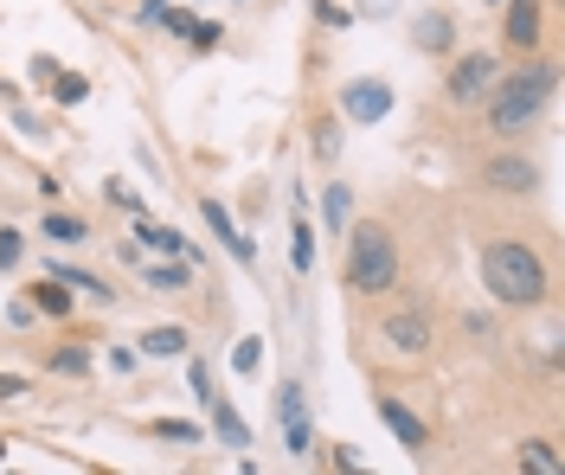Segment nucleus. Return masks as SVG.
<instances>
[{"mask_svg":"<svg viewBox=\"0 0 565 475\" xmlns=\"http://www.w3.org/2000/svg\"><path fill=\"white\" fill-rule=\"evenodd\" d=\"M482 290L501 309H540L546 302V263L521 238H489L482 245Z\"/></svg>","mask_w":565,"mask_h":475,"instance_id":"1","label":"nucleus"},{"mask_svg":"<svg viewBox=\"0 0 565 475\" xmlns=\"http://www.w3.org/2000/svg\"><path fill=\"white\" fill-rule=\"evenodd\" d=\"M553 84H559V72L553 65H533V72H514V77H501L489 97V129L508 142V136H527L533 129V116L546 110V97H553Z\"/></svg>","mask_w":565,"mask_h":475,"instance_id":"2","label":"nucleus"},{"mask_svg":"<svg viewBox=\"0 0 565 475\" xmlns=\"http://www.w3.org/2000/svg\"><path fill=\"white\" fill-rule=\"evenodd\" d=\"M348 283L360 295L398 290V245H392L386 225H353V238H348Z\"/></svg>","mask_w":565,"mask_h":475,"instance_id":"3","label":"nucleus"},{"mask_svg":"<svg viewBox=\"0 0 565 475\" xmlns=\"http://www.w3.org/2000/svg\"><path fill=\"white\" fill-rule=\"evenodd\" d=\"M489 90H494V58H489V52H469V58H457V65H450V77H444V97H450L457 110L482 104Z\"/></svg>","mask_w":565,"mask_h":475,"instance_id":"4","label":"nucleus"},{"mask_svg":"<svg viewBox=\"0 0 565 475\" xmlns=\"http://www.w3.org/2000/svg\"><path fill=\"white\" fill-rule=\"evenodd\" d=\"M341 116H348V122H366V129L386 122L392 116V84L386 77H353L348 90H341Z\"/></svg>","mask_w":565,"mask_h":475,"instance_id":"5","label":"nucleus"},{"mask_svg":"<svg viewBox=\"0 0 565 475\" xmlns=\"http://www.w3.org/2000/svg\"><path fill=\"white\" fill-rule=\"evenodd\" d=\"M482 186L501 193V199H527V193H540V168H533L527 154H494L489 168H482Z\"/></svg>","mask_w":565,"mask_h":475,"instance_id":"6","label":"nucleus"},{"mask_svg":"<svg viewBox=\"0 0 565 475\" xmlns=\"http://www.w3.org/2000/svg\"><path fill=\"white\" fill-rule=\"evenodd\" d=\"M386 347H392V354H430V315L398 309V315L386 322Z\"/></svg>","mask_w":565,"mask_h":475,"instance_id":"7","label":"nucleus"},{"mask_svg":"<svg viewBox=\"0 0 565 475\" xmlns=\"http://www.w3.org/2000/svg\"><path fill=\"white\" fill-rule=\"evenodd\" d=\"M380 418H386V431H392L398 443H405L412 456H418V450H430V424H424V418L412 411V404H398V399H380Z\"/></svg>","mask_w":565,"mask_h":475,"instance_id":"8","label":"nucleus"},{"mask_svg":"<svg viewBox=\"0 0 565 475\" xmlns=\"http://www.w3.org/2000/svg\"><path fill=\"white\" fill-rule=\"evenodd\" d=\"M450 45H457V13H450V7H424L418 13V52L444 58Z\"/></svg>","mask_w":565,"mask_h":475,"instance_id":"9","label":"nucleus"},{"mask_svg":"<svg viewBox=\"0 0 565 475\" xmlns=\"http://www.w3.org/2000/svg\"><path fill=\"white\" fill-rule=\"evenodd\" d=\"M501 39L514 45V52H533L540 45V0H508V26Z\"/></svg>","mask_w":565,"mask_h":475,"instance_id":"10","label":"nucleus"},{"mask_svg":"<svg viewBox=\"0 0 565 475\" xmlns=\"http://www.w3.org/2000/svg\"><path fill=\"white\" fill-rule=\"evenodd\" d=\"M26 295H33V315H52V322H65L71 309H77V295H65V283H58L52 270H45V277H39Z\"/></svg>","mask_w":565,"mask_h":475,"instance_id":"11","label":"nucleus"},{"mask_svg":"<svg viewBox=\"0 0 565 475\" xmlns=\"http://www.w3.org/2000/svg\"><path fill=\"white\" fill-rule=\"evenodd\" d=\"M136 245H154L161 257H186V263H200V245H186L174 225H136Z\"/></svg>","mask_w":565,"mask_h":475,"instance_id":"12","label":"nucleus"},{"mask_svg":"<svg viewBox=\"0 0 565 475\" xmlns=\"http://www.w3.org/2000/svg\"><path fill=\"white\" fill-rule=\"evenodd\" d=\"M206 411H212V424H218V438H225V450H245V443H250V431H245V418L232 411V399H218V392H212V399H206Z\"/></svg>","mask_w":565,"mask_h":475,"instance_id":"13","label":"nucleus"},{"mask_svg":"<svg viewBox=\"0 0 565 475\" xmlns=\"http://www.w3.org/2000/svg\"><path fill=\"white\" fill-rule=\"evenodd\" d=\"M141 354L148 360H180L186 354V328H148L141 334Z\"/></svg>","mask_w":565,"mask_h":475,"instance_id":"14","label":"nucleus"},{"mask_svg":"<svg viewBox=\"0 0 565 475\" xmlns=\"http://www.w3.org/2000/svg\"><path fill=\"white\" fill-rule=\"evenodd\" d=\"M309 148H316L321 168H334V161H341V122H334V116H321L316 136H309Z\"/></svg>","mask_w":565,"mask_h":475,"instance_id":"15","label":"nucleus"},{"mask_svg":"<svg viewBox=\"0 0 565 475\" xmlns=\"http://www.w3.org/2000/svg\"><path fill=\"white\" fill-rule=\"evenodd\" d=\"M321 213H328V231H348V219H353V186H328V193H321Z\"/></svg>","mask_w":565,"mask_h":475,"instance_id":"16","label":"nucleus"},{"mask_svg":"<svg viewBox=\"0 0 565 475\" xmlns=\"http://www.w3.org/2000/svg\"><path fill=\"white\" fill-rule=\"evenodd\" d=\"M84 231H90V225L77 219V213H58V206L45 213V238H58V245H84Z\"/></svg>","mask_w":565,"mask_h":475,"instance_id":"17","label":"nucleus"},{"mask_svg":"<svg viewBox=\"0 0 565 475\" xmlns=\"http://www.w3.org/2000/svg\"><path fill=\"white\" fill-rule=\"evenodd\" d=\"M52 277H58L65 290H84V295H97V302H109V283H97V277L77 270V263H52Z\"/></svg>","mask_w":565,"mask_h":475,"instance_id":"18","label":"nucleus"},{"mask_svg":"<svg viewBox=\"0 0 565 475\" xmlns=\"http://www.w3.org/2000/svg\"><path fill=\"white\" fill-rule=\"evenodd\" d=\"M521 463H527L533 475H559V450L546 438H533V443H521Z\"/></svg>","mask_w":565,"mask_h":475,"instance_id":"19","label":"nucleus"},{"mask_svg":"<svg viewBox=\"0 0 565 475\" xmlns=\"http://www.w3.org/2000/svg\"><path fill=\"white\" fill-rule=\"evenodd\" d=\"M52 97L71 110V104H84V97H90V84H84L77 72H52Z\"/></svg>","mask_w":565,"mask_h":475,"instance_id":"20","label":"nucleus"},{"mask_svg":"<svg viewBox=\"0 0 565 475\" xmlns=\"http://www.w3.org/2000/svg\"><path fill=\"white\" fill-rule=\"evenodd\" d=\"M45 366L77 379V373H90V354H84V347H52V354H45Z\"/></svg>","mask_w":565,"mask_h":475,"instance_id":"21","label":"nucleus"},{"mask_svg":"<svg viewBox=\"0 0 565 475\" xmlns=\"http://www.w3.org/2000/svg\"><path fill=\"white\" fill-rule=\"evenodd\" d=\"M277 418L282 424H302V418H309V404H302V386H296V379L277 392Z\"/></svg>","mask_w":565,"mask_h":475,"instance_id":"22","label":"nucleus"},{"mask_svg":"<svg viewBox=\"0 0 565 475\" xmlns=\"http://www.w3.org/2000/svg\"><path fill=\"white\" fill-rule=\"evenodd\" d=\"M200 213H206V225H212V238H218V245H232V231H238V225H232V213H225V206H218V199H200Z\"/></svg>","mask_w":565,"mask_h":475,"instance_id":"23","label":"nucleus"},{"mask_svg":"<svg viewBox=\"0 0 565 475\" xmlns=\"http://www.w3.org/2000/svg\"><path fill=\"white\" fill-rule=\"evenodd\" d=\"M148 290H186V263H148Z\"/></svg>","mask_w":565,"mask_h":475,"instance_id":"24","label":"nucleus"},{"mask_svg":"<svg viewBox=\"0 0 565 475\" xmlns=\"http://www.w3.org/2000/svg\"><path fill=\"white\" fill-rule=\"evenodd\" d=\"M289 263H296V270L316 263V231H309V219H296V251H289Z\"/></svg>","mask_w":565,"mask_h":475,"instance_id":"25","label":"nucleus"},{"mask_svg":"<svg viewBox=\"0 0 565 475\" xmlns=\"http://www.w3.org/2000/svg\"><path fill=\"white\" fill-rule=\"evenodd\" d=\"M154 438H168V443H200V424H186V418H161V424H154Z\"/></svg>","mask_w":565,"mask_h":475,"instance_id":"26","label":"nucleus"},{"mask_svg":"<svg viewBox=\"0 0 565 475\" xmlns=\"http://www.w3.org/2000/svg\"><path fill=\"white\" fill-rule=\"evenodd\" d=\"M257 360H264V341H257V334H245V341H238V354H232V366H238V373H257Z\"/></svg>","mask_w":565,"mask_h":475,"instance_id":"27","label":"nucleus"},{"mask_svg":"<svg viewBox=\"0 0 565 475\" xmlns=\"http://www.w3.org/2000/svg\"><path fill=\"white\" fill-rule=\"evenodd\" d=\"M186 379H193V399L206 404V399H212V366H206V360H193V366H186Z\"/></svg>","mask_w":565,"mask_h":475,"instance_id":"28","label":"nucleus"},{"mask_svg":"<svg viewBox=\"0 0 565 475\" xmlns=\"http://www.w3.org/2000/svg\"><path fill=\"white\" fill-rule=\"evenodd\" d=\"M26 257V245H20V231H0V270H13Z\"/></svg>","mask_w":565,"mask_h":475,"instance_id":"29","label":"nucleus"},{"mask_svg":"<svg viewBox=\"0 0 565 475\" xmlns=\"http://www.w3.org/2000/svg\"><path fill=\"white\" fill-rule=\"evenodd\" d=\"M104 193H109V199H116V206H122V213H141V193H136V186H122V181H109V186H104Z\"/></svg>","mask_w":565,"mask_h":475,"instance_id":"30","label":"nucleus"},{"mask_svg":"<svg viewBox=\"0 0 565 475\" xmlns=\"http://www.w3.org/2000/svg\"><path fill=\"white\" fill-rule=\"evenodd\" d=\"M225 251L238 257V263H257V245H250L245 231H232V245H225Z\"/></svg>","mask_w":565,"mask_h":475,"instance_id":"31","label":"nucleus"},{"mask_svg":"<svg viewBox=\"0 0 565 475\" xmlns=\"http://www.w3.org/2000/svg\"><path fill=\"white\" fill-rule=\"evenodd\" d=\"M282 431H289V450H296V456H309V418H302V424H282Z\"/></svg>","mask_w":565,"mask_h":475,"instance_id":"32","label":"nucleus"},{"mask_svg":"<svg viewBox=\"0 0 565 475\" xmlns=\"http://www.w3.org/2000/svg\"><path fill=\"white\" fill-rule=\"evenodd\" d=\"M0 399H26V379H13V373H0Z\"/></svg>","mask_w":565,"mask_h":475,"instance_id":"33","label":"nucleus"},{"mask_svg":"<svg viewBox=\"0 0 565 475\" xmlns=\"http://www.w3.org/2000/svg\"><path fill=\"white\" fill-rule=\"evenodd\" d=\"M193 45L206 52V45H218V26H206V20H193Z\"/></svg>","mask_w":565,"mask_h":475,"instance_id":"34","label":"nucleus"},{"mask_svg":"<svg viewBox=\"0 0 565 475\" xmlns=\"http://www.w3.org/2000/svg\"><path fill=\"white\" fill-rule=\"evenodd\" d=\"M0 456H7V443H0Z\"/></svg>","mask_w":565,"mask_h":475,"instance_id":"35","label":"nucleus"},{"mask_svg":"<svg viewBox=\"0 0 565 475\" xmlns=\"http://www.w3.org/2000/svg\"><path fill=\"white\" fill-rule=\"evenodd\" d=\"M494 7H508V0H494Z\"/></svg>","mask_w":565,"mask_h":475,"instance_id":"36","label":"nucleus"}]
</instances>
